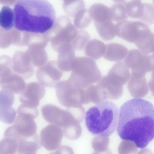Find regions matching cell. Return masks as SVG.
Returning <instances> with one entry per match:
<instances>
[{
	"instance_id": "obj_1",
	"label": "cell",
	"mask_w": 154,
	"mask_h": 154,
	"mask_svg": "<svg viewBox=\"0 0 154 154\" xmlns=\"http://www.w3.org/2000/svg\"><path fill=\"white\" fill-rule=\"evenodd\" d=\"M154 125V107L149 101L134 98L120 108L117 128L122 140L133 142L138 148H144L153 139Z\"/></svg>"
},
{
	"instance_id": "obj_2",
	"label": "cell",
	"mask_w": 154,
	"mask_h": 154,
	"mask_svg": "<svg viewBox=\"0 0 154 154\" xmlns=\"http://www.w3.org/2000/svg\"><path fill=\"white\" fill-rule=\"evenodd\" d=\"M14 10L15 27L21 31L44 33L56 18L53 7L46 0H18Z\"/></svg>"
},
{
	"instance_id": "obj_3",
	"label": "cell",
	"mask_w": 154,
	"mask_h": 154,
	"mask_svg": "<svg viewBox=\"0 0 154 154\" xmlns=\"http://www.w3.org/2000/svg\"><path fill=\"white\" fill-rule=\"evenodd\" d=\"M119 117L116 104L111 101H104L88 110L85 115V124L91 134L107 137L116 130Z\"/></svg>"
},
{
	"instance_id": "obj_4",
	"label": "cell",
	"mask_w": 154,
	"mask_h": 154,
	"mask_svg": "<svg viewBox=\"0 0 154 154\" xmlns=\"http://www.w3.org/2000/svg\"><path fill=\"white\" fill-rule=\"evenodd\" d=\"M41 112L47 122L63 128V134L67 139L75 140L81 136L82 129L80 123L67 109L48 104L42 106Z\"/></svg>"
},
{
	"instance_id": "obj_5",
	"label": "cell",
	"mask_w": 154,
	"mask_h": 154,
	"mask_svg": "<svg viewBox=\"0 0 154 154\" xmlns=\"http://www.w3.org/2000/svg\"><path fill=\"white\" fill-rule=\"evenodd\" d=\"M78 31V28L72 24L68 17L62 15L59 17L44 34L50 42L53 49L58 52L66 46H72V42Z\"/></svg>"
},
{
	"instance_id": "obj_6",
	"label": "cell",
	"mask_w": 154,
	"mask_h": 154,
	"mask_svg": "<svg viewBox=\"0 0 154 154\" xmlns=\"http://www.w3.org/2000/svg\"><path fill=\"white\" fill-rule=\"evenodd\" d=\"M71 71L69 79L83 88L97 82L102 77L95 61L88 57H76Z\"/></svg>"
},
{
	"instance_id": "obj_7",
	"label": "cell",
	"mask_w": 154,
	"mask_h": 154,
	"mask_svg": "<svg viewBox=\"0 0 154 154\" xmlns=\"http://www.w3.org/2000/svg\"><path fill=\"white\" fill-rule=\"evenodd\" d=\"M55 87L58 101L67 108L79 107L84 103V88L69 79L60 81Z\"/></svg>"
},
{
	"instance_id": "obj_8",
	"label": "cell",
	"mask_w": 154,
	"mask_h": 154,
	"mask_svg": "<svg viewBox=\"0 0 154 154\" xmlns=\"http://www.w3.org/2000/svg\"><path fill=\"white\" fill-rule=\"evenodd\" d=\"M17 112L18 115L13 126L20 139L36 134L37 126L34 119L38 115L37 109L29 107L22 104L18 108Z\"/></svg>"
},
{
	"instance_id": "obj_9",
	"label": "cell",
	"mask_w": 154,
	"mask_h": 154,
	"mask_svg": "<svg viewBox=\"0 0 154 154\" xmlns=\"http://www.w3.org/2000/svg\"><path fill=\"white\" fill-rule=\"evenodd\" d=\"M116 35L128 42L135 43L151 32L146 23L139 21L127 20L116 24Z\"/></svg>"
},
{
	"instance_id": "obj_10",
	"label": "cell",
	"mask_w": 154,
	"mask_h": 154,
	"mask_svg": "<svg viewBox=\"0 0 154 154\" xmlns=\"http://www.w3.org/2000/svg\"><path fill=\"white\" fill-rule=\"evenodd\" d=\"M125 65L131 69V74L145 76L154 71V55L143 54L137 49L129 51L124 60Z\"/></svg>"
},
{
	"instance_id": "obj_11",
	"label": "cell",
	"mask_w": 154,
	"mask_h": 154,
	"mask_svg": "<svg viewBox=\"0 0 154 154\" xmlns=\"http://www.w3.org/2000/svg\"><path fill=\"white\" fill-rule=\"evenodd\" d=\"M63 71L58 67L57 61L51 60L45 65L39 68L36 72L38 82L45 87H55L60 81Z\"/></svg>"
},
{
	"instance_id": "obj_12",
	"label": "cell",
	"mask_w": 154,
	"mask_h": 154,
	"mask_svg": "<svg viewBox=\"0 0 154 154\" xmlns=\"http://www.w3.org/2000/svg\"><path fill=\"white\" fill-rule=\"evenodd\" d=\"M45 87L39 82L29 83L20 96V101L22 104L31 108H36L40 100L44 97Z\"/></svg>"
},
{
	"instance_id": "obj_13",
	"label": "cell",
	"mask_w": 154,
	"mask_h": 154,
	"mask_svg": "<svg viewBox=\"0 0 154 154\" xmlns=\"http://www.w3.org/2000/svg\"><path fill=\"white\" fill-rule=\"evenodd\" d=\"M63 135L61 128L54 124L49 125L43 128L40 132L41 144L48 151L55 150L60 145Z\"/></svg>"
},
{
	"instance_id": "obj_14",
	"label": "cell",
	"mask_w": 154,
	"mask_h": 154,
	"mask_svg": "<svg viewBox=\"0 0 154 154\" xmlns=\"http://www.w3.org/2000/svg\"><path fill=\"white\" fill-rule=\"evenodd\" d=\"M12 60V69L14 73L24 79L33 75L34 68L26 51H16Z\"/></svg>"
},
{
	"instance_id": "obj_15",
	"label": "cell",
	"mask_w": 154,
	"mask_h": 154,
	"mask_svg": "<svg viewBox=\"0 0 154 154\" xmlns=\"http://www.w3.org/2000/svg\"><path fill=\"white\" fill-rule=\"evenodd\" d=\"M0 86L2 89L16 94L24 90L26 85L23 78L12 73L0 79Z\"/></svg>"
},
{
	"instance_id": "obj_16",
	"label": "cell",
	"mask_w": 154,
	"mask_h": 154,
	"mask_svg": "<svg viewBox=\"0 0 154 154\" xmlns=\"http://www.w3.org/2000/svg\"><path fill=\"white\" fill-rule=\"evenodd\" d=\"M42 146L40 138L35 134L21 138L18 142L17 151L18 154H35Z\"/></svg>"
},
{
	"instance_id": "obj_17",
	"label": "cell",
	"mask_w": 154,
	"mask_h": 154,
	"mask_svg": "<svg viewBox=\"0 0 154 154\" xmlns=\"http://www.w3.org/2000/svg\"><path fill=\"white\" fill-rule=\"evenodd\" d=\"M57 63L59 68L62 71H71L75 58V50L71 45L66 46L58 52Z\"/></svg>"
},
{
	"instance_id": "obj_18",
	"label": "cell",
	"mask_w": 154,
	"mask_h": 154,
	"mask_svg": "<svg viewBox=\"0 0 154 154\" xmlns=\"http://www.w3.org/2000/svg\"><path fill=\"white\" fill-rule=\"evenodd\" d=\"M128 49L124 45L115 43H109L106 45L103 57L111 61H119L128 54Z\"/></svg>"
},
{
	"instance_id": "obj_19",
	"label": "cell",
	"mask_w": 154,
	"mask_h": 154,
	"mask_svg": "<svg viewBox=\"0 0 154 154\" xmlns=\"http://www.w3.org/2000/svg\"><path fill=\"white\" fill-rule=\"evenodd\" d=\"M88 10L94 22L102 23L112 20L110 8L102 4L95 3L91 6Z\"/></svg>"
},
{
	"instance_id": "obj_20",
	"label": "cell",
	"mask_w": 154,
	"mask_h": 154,
	"mask_svg": "<svg viewBox=\"0 0 154 154\" xmlns=\"http://www.w3.org/2000/svg\"><path fill=\"white\" fill-rule=\"evenodd\" d=\"M106 45L102 41L96 39L90 40L85 48V55L88 58L96 60L103 56Z\"/></svg>"
},
{
	"instance_id": "obj_21",
	"label": "cell",
	"mask_w": 154,
	"mask_h": 154,
	"mask_svg": "<svg viewBox=\"0 0 154 154\" xmlns=\"http://www.w3.org/2000/svg\"><path fill=\"white\" fill-rule=\"evenodd\" d=\"M26 52L33 66L39 68L48 62V54L45 48L29 47Z\"/></svg>"
},
{
	"instance_id": "obj_22",
	"label": "cell",
	"mask_w": 154,
	"mask_h": 154,
	"mask_svg": "<svg viewBox=\"0 0 154 154\" xmlns=\"http://www.w3.org/2000/svg\"><path fill=\"white\" fill-rule=\"evenodd\" d=\"M94 25L99 35L104 41L112 40L116 36V25L112 20L102 23L94 22Z\"/></svg>"
},
{
	"instance_id": "obj_23",
	"label": "cell",
	"mask_w": 154,
	"mask_h": 154,
	"mask_svg": "<svg viewBox=\"0 0 154 154\" xmlns=\"http://www.w3.org/2000/svg\"><path fill=\"white\" fill-rule=\"evenodd\" d=\"M108 73L116 78L123 85L128 81L131 76L129 68L122 61L115 63Z\"/></svg>"
},
{
	"instance_id": "obj_24",
	"label": "cell",
	"mask_w": 154,
	"mask_h": 154,
	"mask_svg": "<svg viewBox=\"0 0 154 154\" xmlns=\"http://www.w3.org/2000/svg\"><path fill=\"white\" fill-rule=\"evenodd\" d=\"M14 11L8 6H4L0 11V26L3 29L11 30L15 25Z\"/></svg>"
},
{
	"instance_id": "obj_25",
	"label": "cell",
	"mask_w": 154,
	"mask_h": 154,
	"mask_svg": "<svg viewBox=\"0 0 154 154\" xmlns=\"http://www.w3.org/2000/svg\"><path fill=\"white\" fill-rule=\"evenodd\" d=\"M49 42L44 33L27 32L26 46L28 48L33 47L45 48Z\"/></svg>"
},
{
	"instance_id": "obj_26",
	"label": "cell",
	"mask_w": 154,
	"mask_h": 154,
	"mask_svg": "<svg viewBox=\"0 0 154 154\" xmlns=\"http://www.w3.org/2000/svg\"><path fill=\"white\" fill-rule=\"evenodd\" d=\"M83 0H65L63 8L65 13L68 16L74 17L81 10L85 8Z\"/></svg>"
},
{
	"instance_id": "obj_27",
	"label": "cell",
	"mask_w": 154,
	"mask_h": 154,
	"mask_svg": "<svg viewBox=\"0 0 154 154\" xmlns=\"http://www.w3.org/2000/svg\"><path fill=\"white\" fill-rule=\"evenodd\" d=\"M90 39L88 32L82 29H78V33L72 42V46L74 50H82L84 49Z\"/></svg>"
},
{
	"instance_id": "obj_28",
	"label": "cell",
	"mask_w": 154,
	"mask_h": 154,
	"mask_svg": "<svg viewBox=\"0 0 154 154\" xmlns=\"http://www.w3.org/2000/svg\"><path fill=\"white\" fill-rule=\"evenodd\" d=\"M92 20L88 10L84 8L80 11L74 17V25L77 28L82 29L88 26Z\"/></svg>"
},
{
	"instance_id": "obj_29",
	"label": "cell",
	"mask_w": 154,
	"mask_h": 154,
	"mask_svg": "<svg viewBox=\"0 0 154 154\" xmlns=\"http://www.w3.org/2000/svg\"><path fill=\"white\" fill-rule=\"evenodd\" d=\"M18 142L15 139L4 137L0 141V154H15L17 151Z\"/></svg>"
},
{
	"instance_id": "obj_30",
	"label": "cell",
	"mask_w": 154,
	"mask_h": 154,
	"mask_svg": "<svg viewBox=\"0 0 154 154\" xmlns=\"http://www.w3.org/2000/svg\"><path fill=\"white\" fill-rule=\"evenodd\" d=\"M112 20L119 22L126 20L128 17L124 5L121 3L114 4L110 8Z\"/></svg>"
},
{
	"instance_id": "obj_31",
	"label": "cell",
	"mask_w": 154,
	"mask_h": 154,
	"mask_svg": "<svg viewBox=\"0 0 154 154\" xmlns=\"http://www.w3.org/2000/svg\"><path fill=\"white\" fill-rule=\"evenodd\" d=\"M16 112L11 107H0V121L7 124L12 123L16 118Z\"/></svg>"
},
{
	"instance_id": "obj_32",
	"label": "cell",
	"mask_w": 154,
	"mask_h": 154,
	"mask_svg": "<svg viewBox=\"0 0 154 154\" xmlns=\"http://www.w3.org/2000/svg\"><path fill=\"white\" fill-rule=\"evenodd\" d=\"M12 60L7 55L0 56V79L3 77L12 73Z\"/></svg>"
},
{
	"instance_id": "obj_33",
	"label": "cell",
	"mask_w": 154,
	"mask_h": 154,
	"mask_svg": "<svg viewBox=\"0 0 154 154\" xmlns=\"http://www.w3.org/2000/svg\"><path fill=\"white\" fill-rule=\"evenodd\" d=\"M13 29L6 30L0 26V48H6L13 44Z\"/></svg>"
},
{
	"instance_id": "obj_34",
	"label": "cell",
	"mask_w": 154,
	"mask_h": 154,
	"mask_svg": "<svg viewBox=\"0 0 154 154\" xmlns=\"http://www.w3.org/2000/svg\"><path fill=\"white\" fill-rule=\"evenodd\" d=\"M14 94L6 90L0 91V107H11L14 101Z\"/></svg>"
},
{
	"instance_id": "obj_35",
	"label": "cell",
	"mask_w": 154,
	"mask_h": 154,
	"mask_svg": "<svg viewBox=\"0 0 154 154\" xmlns=\"http://www.w3.org/2000/svg\"><path fill=\"white\" fill-rule=\"evenodd\" d=\"M140 20L146 24H153L154 8L152 4L149 3H145L142 16Z\"/></svg>"
},
{
	"instance_id": "obj_36",
	"label": "cell",
	"mask_w": 154,
	"mask_h": 154,
	"mask_svg": "<svg viewBox=\"0 0 154 154\" xmlns=\"http://www.w3.org/2000/svg\"><path fill=\"white\" fill-rule=\"evenodd\" d=\"M17 0H0L1 4L11 6L14 5Z\"/></svg>"
},
{
	"instance_id": "obj_37",
	"label": "cell",
	"mask_w": 154,
	"mask_h": 154,
	"mask_svg": "<svg viewBox=\"0 0 154 154\" xmlns=\"http://www.w3.org/2000/svg\"><path fill=\"white\" fill-rule=\"evenodd\" d=\"M113 1L116 3H122L124 5L126 4L136 0H112Z\"/></svg>"
}]
</instances>
